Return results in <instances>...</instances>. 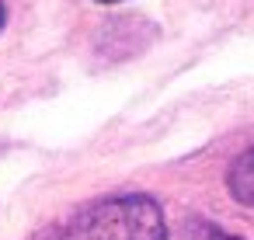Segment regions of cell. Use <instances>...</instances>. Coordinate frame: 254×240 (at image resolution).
Instances as JSON below:
<instances>
[{
  "mask_svg": "<svg viewBox=\"0 0 254 240\" xmlns=\"http://www.w3.org/2000/svg\"><path fill=\"white\" fill-rule=\"evenodd\" d=\"M56 240H167V223L157 198L112 195L73 212Z\"/></svg>",
  "mask_w": 254,
  "mask_h": 240,
  "instance_id": "6da1fadb",
  "label": "cell"
},
{
  "mask_svg": "<svg viewBox=\"0 0 254 240\" xmlns=\"http://www.w3.org/2000/svg\"><path fill=\"white\" fill-rule=\"evenodd\" d=\"M226 188H230V195H233L240 205H251V209H254V150L240 153V157L230 164V171H226Z\"/></svg>",
  "mask_w": 254,
  "mask_h": 240,
  "instance_id": "7a4b0ae2",
  "label": "cell"
},
{
  "mask_svg": "<svg viewBox=\"0 0 254 240\" xmlns=\"http://www.w3.org/2000/svg\"><path fill=\"white\" fill-rule=\"evenodd\" d=\"M181 240H244V237H233V233L219 230L216 223H191V226H185Z\"/></svg>",
  "mask_w": 254,
  "mask_h": 240,
  "instance_id": "3957f363",
  "label": "cell"
},
{
  "mask_svg": "<svg viewBox=\"0 0 254 240\" xmlns=\"http://www.w3.org/2000/svg\"><path fill=\"white\" fill-rule=\"evenodd\" d=\"M4 21H7V4L0 0V28H4Z\"/></svg>",
  "mask_w": 254,
  "mask_h": 240,
  "instance_id": "277c9868",
  "label": "cell"
},
{
  "mask_svg": "<svg viewBox=\"0 0 254 240\" xmlns=\"http://www.w3.org/2000/svg\"><path fill=\"white\" fill-rule=\"evenodd\" d=\"M98 4H122V0H98Z\"/></svg>",
  "mask_w": 254,
  "mask_h": 240,
  "instance_id": "5b68a950",
  "label": "cell"
}]
</instances>
